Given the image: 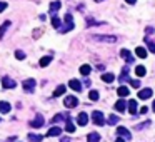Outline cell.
<instances>
[{"instance_id": "1", "label": "cell", "mask_w": 155, "mask_h": 142, "mask_svg": "<svg viewBox=\"0 0 155 142\" xmlns=\"http://www.w3.org/2000/svg\"><path fill=\"white\" fill-rule=\"evenodd\" d=\"M74 25H75V23H74V18H72V15L67 14V15H65V27H62L60 32H62V33H67L68 30H72V28H74Z\"/></svg>"}, {"instance_id": "2", "label": "cell", "mask_w": 155, "mask_h": 142, "mask_svg": "<svg viewBox=\"0 0 155 142\" xmlns=\"http://www.w3.org/2000/svg\"><path fill=\"white\" fill-rule=\"evenodd\" d=\"M92 120H94L95 125H103L105 124V119H103V114L100 110H95L94 114H92Z\"/></svg>"}, {"instance_id": "3", "label": "cell", "mask_w": 155, "mask_h": 142, "mask_svg": "<svg viewBox=\"0 0 155 142\" xmlns=\"http://www.w3.org/2000/svg\"><path fill=\"white\" fill-rule=\"evenodd\" d=\"M63 104H65V107H68V109H74V107L79 106V99L74 97V95H68V97H65Z\"/></svg>"}, {"instance_id": "4", "label": "cell", "mask_w": 155, "mask_h": 142, "mask_svg": "<svg viewBox=\"0 0 155 142\" xmlns=\"http://www.w3.org/2000/svg\"><path fill=\"white\" fill-rule=\"evenodd\" d=\"M92 39L97 42H108V44H112V42L117 40V37H113V35H95V37H92Z\"/></svg>"}, {"instance_id": "5", "label": "cell", "mask_w": 155, "mask_h": 142, "mask_svg": "<svg viewBox=\"0 0 155 142\" xmlns=\"http://www.w3.org/2000/svg\"><path fill=\"white\" fill-rule=\"evenodd\" d=\"M35 85H37L35 79H27V80H24V90L25 92H33Z\"/></svg>"}, {"instance_id": "6", "label": "cell", "mask_w": 155, "mask_h": 142, "mask_svg": "<svg viewBox=\"0 0 155 142\" xmlns=\"http://www.w3.org/2000/svg\"><path fill=\"white\" fill-rule=\"evenodd\" d=\"M42 125H43V115L42 114H37V115H35V119L30 122V127L38 129V127H42Z\"/></svg>"}, {"instance_id": "7", "label": "cell", "mask_w": 155, "mask_h": 142, "mask_svg": "<svg viewBox=\"0 0 155 142\" xmlns=\"http://www.w3.org/2000/svg\"><path fill=\"white\" fill-rule=\"evenodd\" d=\"M152 94H154V90H152V89H142V90H138V99H142V100L150 99Z\"/></svg>"}, {"instance_id": "8", "label": "cell", "mask_w": 155, "mask_h": 142, "mask_svg": "<svg viewBox=\"0 0 155 142\" xmlns=\"http://www.w3.org/2000/svg\"><path fill=\"white\" fill-rule=\"evenodd\" d=\"M117 134L120 135V137H123V139H127V141H130L132 139V134L128 132L125 127H117Z\"/></svg>"}, {"instance_id": "9", "label": "cell", "mask_w": 155, "mask_h": 142, "mask_svg": "<svg viewBox=\"0 0 155 142\" xmlns=\"http://www.w3.org/2000/svg\"><path fill=\"white\" fill-rule=\"evenodd\" d=\"M2 84H4L5 89H14L15 87V80L14 79H10V77H4L2 79Z\"/></svg>"}, {"instance_id": "10", "label": "cell", "mask_w": 155, "mask_h": 142, "mask_svg": "<svg viewBox=\"0 0 155 142\" xmlns=\"http://www.w3.org/2000/svg\"><path fill=\"white\" fill-rule=\"evenodd\" d=\"M68 87L74 89V90H77V92H80V90H82V84H80L77 79H72L70 82H68Z\"/></svg>"}, {"instance_id": "11", "label": "cell", "mask_w": 155, "mask_h": 142, "mask_svg": "<svg viewBox=\"0 0 155 142\" xmlns=\"http://www.w3.org/2000/svg\"><path fill=\"white\" fill-rule=\"evenodd\" d=\"M77 122H79V125H87V122H89V115L85 114V112L79 114V117H77Z\"/></svg>"}, {"instance_id": "12", "label": "cell", "mask_w": 155, "mask_h": 142, "mask_svg": "<svg viewBox=\"0 0 155 142\" xmlns=\"http://www.w3.org/2000/svg\"><path fill=\"white\" fill-rule=\"evenodd\" d=\"M120 55L127 60V64H132V62H133V57L130 55V52H128L127 49H122V50H120Z\"/></svg>"}, {"instance_id": "13", "label": "cell", "mask_w": 155, "mask_h": 142, "mask_svg": "<svg viewBox=\"0 0 155 142\" xmlns=\"http://www.w3.org/2000/svg\"><path fill=\"white\" fill-rule=\"evenodd\" d=\"M118 80L120 82H130V79H128V67H123V70H122V75L118 77Z\"/></svg>"}, {"instance_id": "14", "label": "cell", "mask_w": 155, "mask_h": 142, "mask_svg": "<svg viewBox=\"0 0 155 142\" xmlns=\"http://www.w3.org/2000/svg\"><path fill=\"white\" fill-rule=\"evenodd\" d=\"M60 134H62L60 127H50L48 129V132H47V135L48 137H55V135H60Z\"/></svg>"}, {"instance_id": "15", "label": "cell", "mask_w": 155, "mask_h": 142, "mask_svg": "<svg viewBox=\"0 0 155 142\" xmlns=\"http://www.w3.org/2000/svg\"><path fill=\"white\" fill-rule=\"evenodd\" d=\"M67 119H70V115H68V114H57L55 117L52 119V122L57 124V122H60V120H67Z\"/></svg>"}, {"instance_id": "16", "label": "cell", "mask_w": 155, "mask_h": 142, "mask_svg": "<svg viewBox=\"0 0 155 142\" xmlns=\"http://www.w3.org/2000/svg\"><path fill=\"white\" fill-rule=\"evenodd\" d=\"M125 109H127L125 100H117L115 102V110H118V112H125Z\"/></svg>"}, {"instance_id": "17", "label": "cell", "mask_w": 155, "mask_h": 142, "mask_svg": "<svg viewBox=\"0 0 155 142\" xmlns=\"http://www.w3.org/2000/svg\"><path fill=\"white\" fill-rule=\"evenodd\" d=\"M10 112V104L9 102H0V114H9Z\"/></svg>"}, {"instance_id": "18", "label": "cell", "mask_w": 155, "mask_h": 142, "mask_svg": "<svg viewBox=\"0 0 155 142\" xmlns=\"http://www.w3.org/2000/svg\"><path fill=\"white\" fill-rule=\"evenodd\" d=\"M137 110H138L137 100H128V112H130V114H137Z\"/></svg>"}, {"instance_id": "19", "label": "cell", "mask_w": 155, "mask_h": 142, "mask_svg": "<svg viewBox=\"0 0 155 142\" xmlns=\"http://www.w3.org/2000/svg\"><path fill=\"white\" fill-rule=\"evenodd\" d=\"M100 141V135L97 132H90L87 135V142H99Z\"/></svg>"}, {"instance_id": "20", "label": "cell", "mask_w": 155, "mask_h": 142, "mask_svg": "<svg viewBox=\"0 0 155 142\" xmlns=\"http://www.w3.org/2000/svg\"><path fill=\"white\" fill-rule=\"evenodd\" d=\"M60 7H62V4L57 0V2H52L50 4V14H55V12H58L60 10Z\"/></svg>"}, {"instance_id": "21", "label": "cell", "mask_w": 155, "mask_h": 142, "mask_svg": "<svg viewBox=\"0 0 155 142\" xmlns=\"http://www.w3.org/2000/svg\"><path fill=\"white\" fill-rule=\"evenodd\" d=\"M65 85H58V87L55 89V90H53V97H60V95H63V94H65Z\"/></svg>"}, {"instance_id": "22", "label": "cell", "mask_w": 155, "mask_h": 142, "mask_svg": "<svg viewBox=\"0 0 155 142\" xmlns=\"http://www.w3.org/2000/svg\"><path fill=\"white\" fill-rule=\"evenodd\" d=\"M65 130H67L68 134L75 132V125L72 124V120H70V119H67V120H65Z\"/></svg>"}, {"instance_id": "23", "label": "cell", "mask_w": 155, "mask_h": 142, "mask_svg": "<svg viewBox=\"0 0 155 142\" xmlns=\"http://www.w3.org/2000/svg\"><path fill=\"white\" fill-rule=\"evenodd\" d=\"M102 80L107 84H112L115 80V77H113V74H102Z\"/></svg>"}, {"instance_id": "24", "label": "cell", "mask_w": 155, "mask_h": 142, "mask_svg": "<svg viewBox=\"0 0 155 142\" xmlns=\"http://www.w3.org/2000/svg\"><path fill=\"white\" fill-rule=\"evenodd\" d=\"M9 27H10V20H5L4 25L0 27V39H4V35H5V32H7V28Z\"/></svg>"}, {"instance_id": "25", "label": "cell", "mask_w": 155, "mask_h": 142, "mask_svg": "<svg viewBox=\"0 0 155 142\" xmlns=\"http://www.w3.org/2000/svg\"><path fill=\"white\" fill-rule=\"evenodd\" d=\"M135 54L138 55L140 59H145V57H147V50L143 49V47H137V49H135Z\"/></svg>"}, {"instance_id": "26", "label": "cell", "mask_w": 155, "mask_h": 142, "mask_svg": "<svg viewBox=\"0 0 155 142\" xmlns=\"http://www.w3.org/2000/svg\"><path fill=\"white\" fill-rule=\"evenodd\" d=\"M28 141L30 142H40V141H43V137L38 135V134H28Z\"/></svg>"}, {"instance_id": "27", "label": "cell", "mask_w": 155, "mask_h": 142, "mask_svg": "<svg viewBox=\"0 0 155 142\" xmlns=\"http://www.w3.org/2000/svg\"><path fill=\"white\" fill-rule=\"evenodd\" d=\"M145 67L143 65H137V69H135V74H137V77H143L145 75Z\"/></svg>"}, {"instance_id": "28", "label": "cell", "mask_w": 155, "mask_h": 142, "mask_svg": "<svg viewBox=\"0 0 155 142\" xmlns=\"http://www.w3.org/2000/svg\"><path fill=\"white\" fill-rule=\"evenodd\" d=\"M117 94H118L120 97H127V95H128V89L125 87V85H122V87H118Z\"/></svg>"}, {"instance_id": "29", "label": "cell", "mask_w": 155, "mask_h": 142, "mask_svg": "<svg viewBox=\"0 0 155 142\" xmlns=\"http://www.w3.org/2000/svg\"><path fill=\"white\" fill-rule=\"evenodd\" d=\"M107 122H108V125H115L118 122V115H108V119H107Z\"/></svg>"}, {"instance_id": "30", "label": "cell", "mask_w": 155, "mask_h": 142, "mask_svg": "<svg viewBox=\"0 0 155 142\" xmlns=\"http://www.w3.org/2000/svg\"><path fill=\"white\" fill-rule=\"evenodd\" d=\"M90 70H92V69H90V65H87V64L80 67V74H82V75H85V77L90 74Z\"/></svg>"}, {"instance_id": "31", "label": "cell", "mask_w": 155, "mask_h": 142, "mask_svg": "<svg viewBox=\"0 0 155 142\" xmlns=\"http://www.w3.org/2000/svg\"><path fill=\"white\" fill-rule=\"evenodd\" d=\"M50 62H52V57H48V55L47 57H42V59H40V67H47Z\"/></svg>"}, {"instance_id": "32", "label": "cell", "mask_w": 155, "mask_h": 142, "mask_svg": "<svg viewBox=\"0 0 155 142\" xmlns=\"http://www.w3.org/2000/svg\"><path fill=\"white\" fill-rule=\"evenodd\" d=\"M52 25H53L55 28H60L62 27V20L58 17H52Z\"/></svg>"}, {"instance_id": "33", "label": "cell", "mask_w": 155, "mask_h": 142, "mask_svg": "<svg viewBox=\"0 0 155 142\" xmlns=\"http://www.w3.org/2000/svg\"><path fill=\"white\" fill-rule=\"evenodd\" d=\"M89 99H90V100H99V92H97V90H90Z\"/></svg>"}, {"instance_id": "34", "label": "cell", "mask_w": 155, "mask_h": 142, "mask_svg": "<svg viewBox=\"0 0 155 142\" xmlns=\"http://www.w3.org/2000/svg\"><path fill=\"white\" fill-rule=\"evenodd\" d=\"M15 57H17L19 60H24L25 59V54L22 50H17V52H15Z\"/></svg>"}, {"instance_id": "35", "label": "cell", "mask_w": 155, "mask_h": 142, "mask_svg": "<svg viewBox=\"0 0 155 142\" xmlns=\"http://www.w3.org/2000/svg\"><path fill=\"white\" fill-rule=\"evenodd\" d=\"M130 85L132 87H135V89H138L140 87V80H130Z\"/></svg>"}, {"instance_id": "36", "label": "cell", "mask_w": 155, "mask_h": 142, "mask_svg": "<svg viewBox=\"0 0 155 142\" xmlns=\"http://www.w3.org/2000/svg\"><path fill=\"white\" fill-rule=\"evenodd\" d=\"M145 125H150V120H147V122H143V124H138L135 129H138V130H140V129H143Z\"/></svg>"}, {"instance_id": "37", "label": "cell", "mask_w": 155, "mask_h": 142, "mask_svg": "<svg viewBox=\"0 0 155 142\" xmlns=\"http://www.w3.org/2000/svg\"><path fill=\"white\" fill-rule=\"evenodd\" d=\"M7 7H9V5L5 4V2H0V14H2V12H4V10L7 9Z\"/></svg>"}, {"instance_id": "38", "label": "cell", "mask_w": 155, "mask_h": 142, "mask_svg": "<svg viewBox=\"0 0 155 142\" xmlns=\"http://www.w3.org/2000/svg\"><path fill=\"white\" fill-rule=\"evenodd\" d=\"M149 47H150L152 52H155V44H154V42H149Z\"/></svg>"}, {"instance_id": "39", "label": "cell", "mask_w": 155, "mask_h": 142, "mask_svg": "<svg viewBox=\"0 0 155 142\" xmlns=\"http://www.w3.org/2000/svg\"><path fill=\"white\" fill-rule=\"evenodd\" d=\"M147 110H149V109H147V107H142V109H140V110H138V112H140V114H145Z\"/></svg>"}, {"instance_id": "40", "label": "cell", "mask_w": 155, "mask_h": 142, "mask_svg": "<svg viewBox=\"0 0 155 142\" xmlns=\"http://www.w3.org/2000/svg\"><path fill=\"white\" fill-rule=\"evenodd\" d=\"M125 2H127L128 5H133V4H135V2H137V0H125Z\"/></svg>"}, {"instance_id": "41", "label": "cell", "mask_w": 155, "mask_h": 142, "mask_svg": "<svg viewBox=\"0 0 155 142\" xmlns=\"http://www.w3.org/2000/svg\"><path fill=\"white\" fill-rule=\"evenodd\" d=\"M115 142H123V139H122V137H118V139H117V141H115Z\"/></svg>"}, {"instance_id": "42", "label": "cell", "mask_w": 155, "mask_h": 142, "mask_svg": "<svg viewBox=\"0 0 155 142\" xmlns=\"http://www.w3.org/2000/svg\"><path fill=\"white\" fill-rule=\"evenodd\" d=\"M152 110L155 112V100H154V106H152Z\"/></svg>"}, {"instance_id": "43", "label": "cell", "mask_w": 155, "mask_h": 142, "mask_svg": "<svg viewBox=\"0 0 155 142\" xmlns=\"http://www.w3.org/2000/svg\"><path fill=\"white\" fill-rule=\"evenodd\" d=\"M95 2H103V0H95Z\"/></svg>"}]
</instances>
